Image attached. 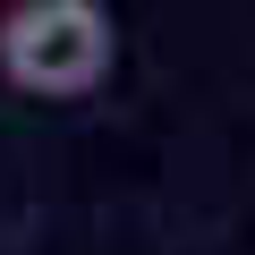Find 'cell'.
<instances>
[{
  "label": "cell",
  "mask_w": 255,
  "mask_h": 255,
  "mask_svg": "<svg viewBox=\"0 0 255 255\" xmlns=\"http://www.w3.org/2000/svg\"><path fill=\"white\" fill-rule=\"evenodd\" d=\"M111 51H119V26L94 0H17L0 17V68H9V85L51 94V102L94 94L111 77Z\"/></svg>",
  "instance_id": "1"
}]
</instances>
